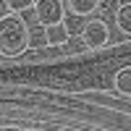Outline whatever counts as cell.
I'll return each instance as SVG.
<instances>
[{"instance_id":"cell-3","label":"cell","mask_w":131,"mask_h":131,"mask_svg":"<svg viewBox=\"0 0 131 131\" xmlns=\"http://www.w3.org/2000/svg\"><path fill=\"white\" fill-rule=\"evenodd\" d=\"M81 42L86 47H102L107 42V26L102 18H92V21H84V29H81Z\"/></svg>"},{"instance_id":"cell-10","label":"cell","mask_w":131,"mask_h":131,"mask_svg":"<svg viewBox=\"0 0 131 131\" xmlns=\"http://www.w3.org/2000/svg\"><path fill=\"white\" fill-rule=\"evenodd\" d=\"M10 13H24V10H31V5H34V0H5Z\"/></svg>"},{"instance_id":"cell-1","label":"cell","mask_w":131,"mask_h":131,"mask_svg":"<svg viewBox=\"0 0 131 131\" xmlns=\"http://www.w3.org/2000/svg\"><path fill=\"white\" fill-rule=\"evenodd\" d=\"M26 50V21L21 18V13H8L5 18H0V55L18 58Z\"/></svg>"},{"instance_id":"cell-5","label":"cell","mask_w":131,"mask_h":131,"mask_svg":"<svg viewBox=\"0 0 131 131\" xmlns=\"http://www.w3.org/2000/svg\"><path fill=\"white\" fill-rule=\"evenodd\" d=\"M63 5L68 8L73 16H81V18H86V16L97 13V8H100V0H66Z\"/></svg>"},{"instance_id":"cell-6","label":"cell","mask_w":131,"mask_h":131,"mask_svg":"<svg viewBox=\"0 0 131 131\" xmlns=\"http://www.w3.org/2000/svg\"><path fill=\"white\" fill-rule=\"evenodd\" d=\"M45 34H47V47H63L66 42H68V31H66L63 21H60V24L45 26Z\"/></svg>"},{"instance_id":"cell-4","label":"cell","mask_w":131,"mask_h":131,"mask_svg":"<svg viewBox=\"0 0 131 131\" xmlns=\"http://www.w3.org/2000/svg\"><path fill=\"white\" fill-rule=\"evenodd\" d=\"M26 47L29 50H45L47 47V34L42 24H26Z\"/></svg>"},{"instance_id":"cell-9","label":"cell","mask_w":131,"mask_h":131,"mask_svg":"<svg viewBox=\"0 0 131 131\" xmlns=\"http://www.w3.org/2000/svg\"><path fill=\"white\" fill-rule=\"evenodd\" d=\"M84 21L86 18H81V16H63V26H66V31H68V37H79L81 34V29H84Z\"/></svg>"},{"instance_id":"cell-2","label":"cell","mask_w":131,"mask_h":131,"mask_svg":"<svg viewBox=\"0 0 131 131\" xmlns=\"http://www.w3.org/2000/svg\"><path fill=\"white\" fill-rule=\"evenodd\" d=\"M31 13H34L37 24L50 26V24H60V21H63L66 5H63V0H34Z\"/></svg>"},{"instance_id":"cell-11","label":"cell","mask_w":131,"mask_h":131,"mask_svg":"<svg viewBox=\"0 0 131 131\" xmlns=\"http://www.w3.org/2000/svg\"><path fill=\"white\" fill-rule=\"evenodd\" d=\"M10 13V8H8V3H5V0H0V18H5Z\"/></svg>"},{"instance_id":"cell-7","label":"cell","mask_w":131,"mask_h":131,"mask_svg":"<svg viewBox=\"0 0 131 131\" xmlns=\"http://www.w3.org/2000/svg\"><path fill=\"white\" fill-rule=\"evenodd\" d=\"M115 26L121 34H131V3H121L115 8Z\"/></svg>"},{"instance_id":"cell-8","label":"cell","mask_w":131,"mask_h":131,"mask_svg":"<svg viewBox=\"0 0 131 131\" xmlns=\"http://www.w3.org/2000/svg\"><path fill=\"white\" fill-rule=\"evenodd\" d=\"M115 89L121 92L123 97L131 94V68H128V66H123V68L115 73Z\"/></svg>"}]
</instances>
